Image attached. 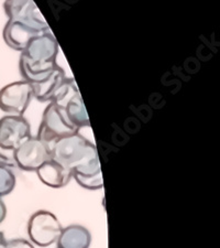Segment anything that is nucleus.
I'll list each match as a JSON object with an SVG mask.
<instances>
[{
    "mask_svg": "<svg viewBox=\"0 0 220 248\" xmlns=\"http://www.w3.org/2000/svg\"><path fill=\"white\" fill-rule=\"evenodd\" d=\"M3 9L9 20L20 21L41 32L51 31L49 23L33 0H6Z\"/></svg>",
    "mask_w": 220,
    "mask_h": 248,
    "instance_id": "7",
    "label": "nucleus"
},
{
    "mask_svg": "<svg viewBox=\"0 0 220 248\" xmlns=\"http://www.w3.org/2000/svg\"><path fill=\"white\" fill-rule=\"evenodd\" d=\"M50 159L51 146L38 137H30L15 149L17 168L23 171H37Z\"/></svg>",
    "mask_w": 220,
    "mask_h": 248,
    "instance_id": "8",
    "label": "nucleus"
},
{
    "mask_svg": "<svg viewBox=\"0 0 220 248\" xmlns=\"http://www.w3.org/2000/svg\"><path fill=\"white\" fill-rule=\"evenodd\" d=\"M15 187V174L10 168L0 166V198L10 194Z\"/></svg>",
    "mask_w": 220,
    "mask_h": 248,
    "instance_id": "14",
    "label": "nucleus"
},
{
    "mask_svg": "<svg viewBox=\"0 0 220 248\" xmlns=\"http://www.w3.org/2000/svg\"><path fill=\"white\" fill-rule=\"evenodd\" d=\"M59 50L58 40L51 31L31 40L20 55L19 70L22 78L30 84H37L49 78L59 66Z\"/></svg>",
    "mask_w": 220,
    "mask_h": 248,
    "instance_id": "2",
    "label": "nucleus"
},
{
    "mask_svg": "<svg viewBox=\"0 0 220 248\" xmlns=\"http://www.w3.org/2000/svg\"><path fill=\"white\" fill-rule=\"evenodd\" d=\"M2 248H34L30 242L26 241V239H11V241H6L3 244Z\"/></svg>",
    "mask_w": 220,
    "mask_h": 248,
    "instance_id": "16",
    "label": "nucleus"
},
{
    "mask_svg": "<svg viewBox=\"0 0 220 248\" xmlns=\"http://www.w3.org/2000/svg\"><path fill=\"white\" fill-rule=\"evenodd\" d=\"M6 217H7V207L1 200V198H0V224L5 221Z\"/></svg>",
    "mask_w": 220,
    "mask_h": 248,
    "instance_id": "17",
    "label": "nucleus"
},
{
    "mask_svg": "<svg viewBox=\"0 0 220 248\" xmlns=\"http://www.w3.org/2000/svg\"><path fill=\"white\" fill-rule=\"evenodd\" d=\"M57 243L58 248H89L91 234L82 225H70L62 230Z\"/></svg>",
    "mask_w": 220,
    "mask_h": 248,
    "instance_id": "13",
    "label": "nucleus"
},
{
    "mask_svg": "<svg viewBox=\"0 0 220 248\" xmlns=\"http://www.w3.org/2000/svg\"><path fill=\"white\" fill-rule=\"evenodd\" d=\"M35 172H37L40 181L52 189H61V187L66 186L73 179L72 172L53 159L46 161Z\"/></svg>",
    "mask_w": 220,
    "mask_h": 248,
    "instance_id": "11",
    "label": "nucleus"
},
{
    "mask_svg": "<svg viewBox=\"0 0 220 248\" xmlns=\"http://www.w3.org/2000/svg\"><path fill=\"white\" fill-rule=\"evenodd\" d=\"M52 103L63 109L67 119L76 129L79 130L81 128L89 127V117L85 104L73 78H66L65 83L63 84Z\"/></svg>",
    "mask_w": 220,
    "mask_h": 248,
    "instance_id": "3",
    "label": "nucleus"
},
{
    "mask_svg": "<svg viewBox=\"0 0 220 248\" xmlns=\"http://www.w3.org/2000/svg\"><path fill=\"white\" fill-rule=\"evenodd\" d=\"M52 159L72 172V177L84 189L101 190L103 172L97 148L79 133L59 139L51 145Z\"/></svg>",
    "mask_w": 220,
    "mask_h": 248,
    "instance_id": "1",
    "label": "nucleus"
},
{
    "mask_svg": "<svg viewBox=\"0 0 220 248\" xmlns=\"http://www.w3.org/2000/svg\"><path fill=\"white\" fill-rule=\"evenodd\" d=\"M0 166L10 168V169L17 168L15 149H10V148L0 146Z\"/></svg>",
    "mask_w": 220,
    "mask_h": 248,
    "instance_id": "15",
    "label": "nucleus"
},
{
    "mask_svg": "<svg viewBox=\"0 0 220 248\" xmlns=\"http://www.w3.org/2000/svg\"><path fill=\"white\" fill-rule=\"evenodd\" d=\"M30 137V124L23 116L8 115L0 119V146L17 149Z\"/></svg>",
    "mask_w": 220,
    "mask_h": 248,
    "instance_id": "9",
    "label": "nucleus"
},
{
    "mask_svg": "<svg viewBox=\"0 0 220 248\" xmlns=\"http://www.w3.org/2000/svg\"><path fill=\"white\" fill-rule=\"evenodd\" d=\"M33 98L29 82L22 79L10 83L0 90V109L8 115L23 116Z\"/></svg>",
    "mask_w": 220,
    "mask_h": 248,
    "instance_id": "6",
    "label": "nucleus"
},
{
    "mask_svg": "<svg viewBox=\"0 0 220 248\" xmlns=\"http://www.w3.org/2000/svg\"><path fill=\"white\" fill-rule=\"evenodd\" d=\"M5 243H6L5 236H3V234L1 233V232H0V248H2L3 244H5Z\"/></svg>",
    "mask_w": 220,
    "mask_h": 248,
    "instance_id": "18",
    "label": "nucleus"
},
{
    "mask_svg": "<svg viewBox=\"0 0 220 248\" xmlns=\"http://www.w3.org/2000/svg\"><path fill=\"white\" fill-rule=\"evenodd\" d=\"M78 131L79 130L76 129L70 123L62 108H59L54 103H49V106L43 111L38 138L51 146L57 140L76 134Z\"/></svg>",
    "mask_w": 220,
    "mask_h": 248,
    "instance_id": "4",
    "label": "nucleus"
},
{
    "mask_svg": "<svg viewBox=\"0 0 220 248\" xmlns=\"http://www.w3.org/2000/svg\"><path fill=\"white\" fill-rule=\"evenodd\" d=\"M63 227L53 213L40 210L31 215L28 222V235L31 242L40 247H47L58 242Z\"/></svg>",
    "mask_w": 220,
    "mask_h": 248,
    "instance_id": "5",
    "label": "nucleus"
},
{
    "mask_svg": "<svg viewBox=\"0 0 220 248\" xmlns=\"http://www.w3.org/2000/svg\"><path fill=\"white\" fill-rule=\"evenodd\" d=\"M50 32V31H49ZM45 33L33 29L30 26L25 25L20 21L8 20L2 31V37L6 45L15 51L22 52L26 50L28 45L38 35Z\"/></svg>",
    "mask_w": 220,
    "mask_h": 248,
    "instance_id": "10",
    "label": "nucleus"
},
{
    "mask_svg": "<svg viewBox=\"0 0 220 248\" xmlns=\"http://www.w3.org/2000/svg\"><path fill=\"white\" fill-rule=\"evenodd\" d=\"M66 74L62 67L58 66L49 78L44 81L31 84L33 89V97L41 103H52L54 101L55 96L58 95L59 91L61 90L63 84L66 81Z\"/></svg>",
    "mask_w": 220,
    "mask_h": 248,
    "instance_id": "12",
    "label": "nucleus"
}]
</instances>
